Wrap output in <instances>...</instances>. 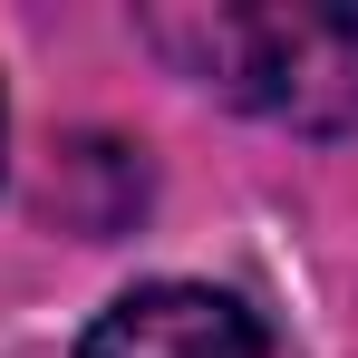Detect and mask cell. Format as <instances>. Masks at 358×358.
<instances>
[{"label": "cell", "instance_id": "6da1fadb", "mask_svg": "<svg viewBox=\"0 0 358 358\" xmlns=\"http://www.w3.org/2000/svg\"><path fill=\"white\" fill-rule=\"evenodd\" d=\"M145 39L223 87L233 107L300 136H349L358 126V10H155Z\"/></svg>", "mask_w": 358, "mask_h": 358}, {"label": "cell", "instance_id": "7a4b0ae2", "mask_svg": "<svg viewBox=\"0 0 358 358\" xmlns=\"http://www.w3.org/2000/svg\"><path fill=\"white\" fill-rule=\"evenodd\" d=\"M78 358H262V320L203 281H145L117 310H97Z\"/></svg>", "mask_w": 358, "mask_h": 358}]
</instances>
